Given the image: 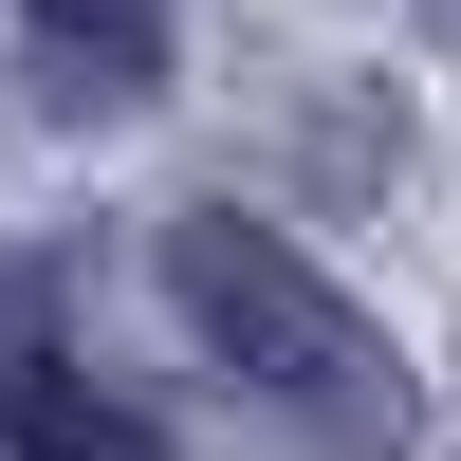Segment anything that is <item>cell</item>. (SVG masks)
<instances>
[{"label":"cell","mask_w":461,"mask_h":461,"mask_svg":"<svg viewBox=\"0 0 461 461\" xmlns=\"http://www.w3.org/2000/svg\"><path fill=\"white\" fill-rule=\"evenodd\" d=\"M443 19H461V0H443Z\"/></svg>","instance_id":"4"},{"label":"cell","mask_w":461,"mask_h":461,"mask_svg":"<svg viewBox=\"0 0 461 461\" xmlns=\"http://www.w3.org/2000/svg\"><path fill=\"white\" fill-rule=\"evenodd\" d=\"M0 443H19V461H167L111 388H74V369H56V351H19V332H0Z\"/></svg>","instance_id":"3"},{"label":"cell","mask_w":461,"mask_h":461,"mask_svg":"<svg viewBox=\"0 0 461 461\" xmlns=\"http://www.w3.org/2000/svg\"><path fill=\"white\" fill-rule=\"evenodd\" d=\"M167 314L203 332L221 369H240V406L277 443H314V461H406V425H425V388H406V351L351 314V295L314 277V258L277 240V221H240V203H203V221H167Z\"/></svg>","instance_id":"1"},{"label":"cell","mask_w":461,"mask_h":461,"mask_svg":"<svg viewBox=\"0 0 461 461\" xmlns=\"http://www.w3.org/2000/svg\"><path fill=\"white\" fill-rule=\"evenodd\" d=\"M19 74L56 111H148L167 93V0H19Z\"/></svg>","instance_id":"2"}]
</instances>
